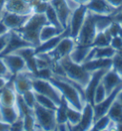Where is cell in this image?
<instances>
[{
  "label": "cell",
  "mask_w": 122,
  "mask_h": 131,
  "mask_svg": "<svg viewBox=\"0 0 122 131\" xmlns=\"http://www.w3.org/2000/svg\"><path fill=\"white\" fill-rule=\"evenodd\" d=\"M33 114L36 122L34 130H55L57 124L55 119V110L48 109L36 103L33 108Z\"/></svg>",
  "instance_id": "cell-5"
},
{
  "label": "cell",
  "mask_w": 122,
  "mask_h": 131,
  "mask_svg": "<svg viewBox=\"0 0 122 131\" xmlns=\"http://www.w3.org/2000/svg\"><path fill=\"white\" fill-rule=\"evenodd\" d=\"M122 89V82L120 84H118L116 88L114 91L110 93L107 96V98L105 99L103 102H101L100 103H97L93 105V110H94V121L99 119L100 117L107 115L109 109L111 108V106L113 105V103L115 102L116 97L118 93L120 92V90Z\"/></svg>",
  "instance_id": "cell-10"
},
{
  "label": "cell",
  "mask_w": 122,
  "mask_h": 131,
  "mask_svg": "<svg viewBox=\"0 0 122 131\" xmlns=\"http://www.w3.org/2000/svg\"><path fill=\"white\" fill-rule=\"evenodd\" d=\"M10 129H11V124L0 120V131H10Z\"/></svg>",
  "instance_id": "cell-43"
},
{
  "label": "cell",
  "mask_w": 122,
  "mask_h": 131,
  "mask_svg": "<svg viewBox=\"0 0 122 131\" xmlns=\"http://www.w3.org/2000/svg\"><path fill=\"white\" fill-rule=\"evenodd\" d=\"M22 96V99L24 100V102L30 108L33 109L34 106L36 105V98H35V93L33 90H29V91L25 92L23 94H20Z\"/></svg>",
  "instance_id": "cell-35"
},
{
  "label": "cell",
  "mask_w": 122,
  "mask_h": 131,
  "mask_svg": "<svg viewBox=\"0 0 122 131\" xmlns=\"http://www.w3.org/2000/svg\"><path fill=\"white\" fill-rule=\"evenodd\" d=\"M24 130V124H23V119L22 117L18 118L14 124H11V129L10 131H21Z\"/></svg>",
  "instance_id": "cell-38"
},
{
  "label": "cell",
  "mask_w": 122,
  "mask_h": 131,
  "mask_svg": "<svg viewBox=\"0 0 122 131\" xmlns=\"http://www.w3.org/2000/svg\"><path fill=\"white\" fill-rule=\"evenodd\" d=\"M106 1H107L111 6L115 8L116 10L122 6V0H106Z\"/></svg>",
  "instance_id": "cell-41"
},
{
  "label": "cell",
  "mask_w": 122,
  "mask_h": 131,
  "mask_svg": "<svg viewBox=\"0 0 122 131\" xmlns=\"http://www.w3.org/2000/svg\"><path fill=\"white\" fill-rule=\"evenodd\" d=\"M108 70L109 69H100L92 72L91 80L89 81L88 85L86 86V88H85V96H86L87 102L92 103L93 105V95H94V91H95L96 87L98 86V84L101 82L102 78H103L104 74L107 72Z\"/></svg>",
  "instance_id": "cell-14"
},
{
  "label": "cell",
  "mask_w": 122,
  "mask_h": 131,
  "mask_svg": "<svg viewBox=\"0 0 122 131\" xmlns=\"http://www.w3.org/2000/svg\"><path fill=\"white\" fill-rule=\"evenodd\" d=\"M23 119V124H24V130L25 131H31L34 130V125H35V117L34 114L32 113H29V114H26L22 117Z\"/></svg>",
  "instance_id": "cell-34"
},
{
  "label": "cell",
  "mask_w": 122,
  "mask_h": 131,
  "mask_svg": "<svg viewBox=\"0 0 122 131\" xmlns=\"http://www.w3.org/2000/svg\"><path fill=\"white\" fill-rule=\"evenodd\" d=\"M97 35L95 27V15L88 11L81 29L77 37H76V43L83 46H93V42Z\"/></svg>",
  "instance_id": "cell-4"
},
{
  "label": "cell",
  "mask_w": 122,
  "mask_h": 131,
  "mask_svg": "<svg viewBox=\"0 0 122 131\" xmlns=\"http://www.w3.org/2000/svg\"><path fill=\"white\" fill-rule=\"evenodd\" d=\"M85 6L88 11L99 15L112 16L116 11V9L111 6L106 0H90V2H88Z\"/></svg>",
  "instance_id": "cell-12"
},
{
  "label": "cell",
  "mask_w": 122,
  "mask_h": 131,
  "mask_svg": "<svg viewBox=\"0 0 122 131\" xmlns=\"http://www.w3.org/2000/svg\"><path fill=\"white\" fill-rule=\"evenodd\" d=\"M2 58H4L8 68L13 76H15V74L17 73H22V72L31 73L24 58L16 53H10V54L2 56Z\"/></svg>",
  "instance_id": "cell-8"
},
{
  "label": "cell",
  "mask_w": 122,
  "mask_h": 131,
  "mask_svg": "<svg viewBox=\"0 0 122 131\" xmlns=\"http://www.w3.org/2000/svg\"><path fill=\"white\" fill-rule=\"evenodd\" d=\"M0 114L1 119L9 124H14L18 118H20V113L17 106H4L0 105Z\"/></svg>",
  "instance_id": "cell-23"
},
{
  "label": "cell",
  "mask_w": 122,
  "mask_h": 131,
  "mask_svg": "<svg viewBox=\"0 0 122 131\" xmlns=\"http://www.w3.org/2000/svg\"><path fill=\"white\" fill-rule=\"evenodd\" d=\"M45 1H48V2H49V1H51V0H45Z\"/></svg>",
  "instance_id": "cell-50"
},
{
  "label": "cell",
  "mask_w": 122,
  "mask_h": 131,
  "mask_svg": "<svg viewBox=\"0 0 122 131\" xmlns=\"http://www.w3.org/2000/svg\"><path fill=\"white\" fill-rule=\"evenodd\" d=\"M4 11L25 15L33 14L30 3L24 0H6L4 5Z\"/></svg>",
  "instance_id": "cell-13"
},
{
  "label": "cell",
  "mask_w": 122,
  "mask_h": 131,
  "mask_svg": "<svg viewBox=\"0 0 122 131\" xmlns=\"http://www.w3.org/2000/svg\"><path fill=\"white\" fill-rule=\"evenodd\" d=\"M58 62L64 69L65 77L80 84L84 89L86 88L92 77L91 72L87 71L82 64H77L74 62L69 56L61 58L60 60H58Z\"/></svg>",
  "instance_id": "cell-2"
},
{
  "label": "cell",
  "mask_w": 122,
  "mask_h": 131,
  "mask_svg": "<svg viewBox=\"0 0 122 131\" xmlns=\"http://www.w3.org/2000/svg\"><path fill=\"white\" fill-rule=\"evenodd\" d=\"M16 100H17V92L15 91L14 82H13V78H11L2 90V93L0 96V105L15 106Z\"/></svg>",
  "instance_id": "cell-19"
},
{
  "label": "cell",
  "mask_w": 122,
  "mask_h": 131,
  "mask_svg": "<svg viewBox=\"0 0 122 131\" xmlns=\"http://www.w3.org/2000/svg\"><path fill=\"white\" fill-rule=\"evenodd\" d=\"M34 93H35V92H34ZM35 98H36V103L41 106H43L45 108L55 110L58 107V106L56 105V103H55L52 99L48 98V97L44 96V95L35 93Z\"/></svg>",
  "instance_id": "cell-31"
},
{
  "label": "cell",
  "mask_w": 122,
  "mask_h": 131,
  "mask_svg": "<svg viewBox=\"0 0 122 131\" xmlns=\"http://www.w3.org/2000/svg\"><path fill=\"white\" fill-rule=\"evenodd\" d=\"M10 32V30L8 29L6 25L3 23L2 20H0V36H2V35H5V34H7Z\"/></svg>",
  "instance_id": "cell-44"
},
{
  "label": "cell",
  "mask_w": 122,
  "mask_h": 131,
  "mask_svg": "<svg viewBox=\"0 0 122 131\" xmlns=\"http://www.w3.org/2000/svg\"><path fill=\"white\" fill-rule=\"evenodd\" d=\"M110 45L112 47L115 49L116 52L122 51V37L120 35H117V36H115L113 37L111 42H110Z\"/></svg>",
  "instance_id": "cell-36"
},
{
  "label": "cell",
  "mask_w": 122,
  "mask_h": 131,
  "mask_svg": "<svg viewBox=\"0 0 122 131\" xmlns=\"http://www.w3.org/2000/svg\"><path fill=\"white\" fill-rule=\"evenodd\" d=\"M95 15V14H94ZM113 18L110 15H95V27H96L97 33L103 32L108 29L113 23Z\"/></svg>",
  "instance_id": "cell-27"
},
{
  "label": "cell",
  "mask_w": 122,
  "mask_h": 131,
  "mask_svg": "<svg viewBox=\"0 0 122 131\" xmlns=\"http://www.w3.org/2000/svg\"><path fill=\"white\" fill-rule=\"evenodd\" d=\"M92 48L93 46H83V45L76 44V46L72 49V51L71 52L69 57L74 62H76L77 64H83L86 61L88 55L90 54Z\"/></svg>",
  "instance_id": "cell-22"
},
{
  "label": "cell",
  "mask_w": 122,
  "mask_h": 131,
  "mask_svg": "<svg viewBox=\"0 0 122 131\" xmlns=\"http://www.w3.org/2000/svg\"><path fill=\"white\" fill-rule=\"evenodd\" d=\"M31 79L32 83V90L35 93L44 95L48 98L52 99L57 106L60 104L62 101V94L50 80L41 79L33 76L32 74H31Z\"/></svg>",
  "instance_id": "cell-3"
},
{
  "label": "cell",
  "mask_w": 122,
  "mask_h": 131,
  "mask_svg": "<svg viewBox=\"0 0 122 131\" xmlns=\"http://www.w3.org/2000/svg\"><path fill=\"white\" fill-rule=\"evenodd\" d=\"M94 124V110L92 103L87 102L82 108V117L78 124L72 127V130H92Z\"/></svg>",
  "instance_id": "cell-9"
},
{
  "label": "cell",
  "mask_w": 122,
  "mask_h": 131,
  "mask_svg": "<svg viewBox=\"0 0 122 131\" xmlns=\"http://www.w3.org/2000/svg\"><path fill=\"white\" fill-rule=\"evenodd\" d=\"M101 82L104 85L106 92L109 95L115 90L118 84H120L122 82V76L116 70L112 67L111 69H109L104 74Z\"/></svg>",
  "instance_id": "cell-17"
},
{
  "label": "cell",
  "mask_w": 122,
  "mask_h": 131,
  "mask_svg": "<svg viewBox=\"0 0 122 131\" xmlns=\"http://www.w3.org/2000/svg\"><path fill=\"white\" fill-rule=\"evenodd\" d=\"M11 79V78H6V77L0 76V89H3L7 85V83Z\"/></svg>",
  "instance_id": "cell-42"
},
{
  "label": "cell",
  "mask_w": 122,
  "mask_h": 131,
  "mask_svg": "<svg viewBox=\"0 0 122 131\" xmlns=\"http://www.w3.org/2000/svg\"><path fill=\"white\" fill-rule=\"evenodd\" d=\"M66 30L59 29V28H57V27H55V26H54V25H52L50 23L44 25L43 27L41 28L40 33H39L40 44L47 41V40L51 39V38H53V37H56V36H59L61 34H63Z\"/></svg>",
  "instance_id": "cell-24"
},
{
  "label": "cell",
  "mask_w": 122,
  "mask_h": 131,
  "mask_svg": "<svg viewBox=\"0 0 122 131\" xmlns=\"http://www.w3.org/2000/svg\"><path fill=\"white\" fill-rule=\"evenodd\" d=\"M28 46H32V45L29 43L28 41H26L24 38H22L17 33H15V31H10V36H9L7 46L3 51V53L0 55V57L10 54V53H14L20 48L28 47Z\"/></svg>",
  "instance_id": "cell-16"
},
{
  "label": "cell",
  "mask_w": 122,
  "mask_h": 131,
  "mask_svg": "<svg viewBox=\"0 0 122 131\" xmlns=\"http://www.w3.org/2000/svg\"><path fill=\"white\" fill-rule=\"evenodd\" d=\"M5 1L6 0H0V20L2 19L4 14V5H5Z\"/></svg>",
  "instance_id": "cell-45"
},
{
  "label": "cell",
  "mask_w": 122,
  "mask_h": 131,
  "mask_svg": "<svg viewBox=\"0 0 122 131\" xmlns=\"http://www.w3.org/2000/svg\"><path fill=\"white\" fill-rule=\"evenodd\" d=\"M49 3L54 7V11L56 12L61 25L63 26L64 29H67L72 12L67 6L66 1L65 0H51L49 1Z\"/></svg>",
  "instance_id": "cell-15"
},
{
  "label": "cell",
  "mask_w": 122,
  "mask_h": 131,
  "mask_svg": "<svg viewBox=\"0 0 122 131\" xmlns=\"http://www.w3.org/2000/svg\"><path fill=\"white\" fill-rule=\"evenodd\" d=\"M65 1H66V4H67L69 9L71 10V12H74L75 10H76L77 8H79L81 6L76 0H65Z\"/></svg>",
  "instance_id": "cell-40"
},
{
  "label": "cell",
  "mask_w": 122,
  "mask_h": 131,
  "mask_svg": "<svg viewBox=\"0 0 122 131\" xmlns=\"http://www.w3.org/2000/svg\"><path fill=\"white\" fill-rule=\"evenodd\" d=\"M31 15H18V14H14V13H9V12L4 11L3 16H2V21L6 25L10 31L17 30L21 28L22 26L25 24L27 20L30 18Z\"/></svg>",
  "instance_id": "cell-11"
},
{
  "label": "cell",
  "mask_w": 122,
  "mask_h": 131,
  "mask_svg": "<svg viewBox=\"0 0 122 131\" xmlns=\"http://www.w3.org/2000/svg\"><path fill=\"white\" fill-rule=\"evenodd\" d=\"M93 58H113L115 55V51L111 45L105 46V47H93Z\"/></svg>",
  "instance_id": "cell-25"
},
{
  "label": "cell",
  "mask_w": 122,
  "mask_h": 131,
  "mask_svg": "<svg viewBox=\"0 0 122 131\" xmlns=\"http://www.w3.org/2000/svg\"><path fill=\"white\" fill-rule=\"evenodd\" d=\"M107 115L110 117L112 121L115 123H121L122 122V105L117 102H115L109 109Z\"/></svg>",
  "instance_id": "cell-30"
},
{
  "label": "cell",
  "mask_w": 122,
  "mask_h": 131,
  "mask_svg": "<svg viewBox=\"0 0 122 131\" xmlns=\"http://www.w3.org/2000/svg\"><path fill=\"white\" fill-rule=\"evenodd\" d=\"M76 39L70 36H66L58 42V44L52 50L48 52L54 61H58L61 58H65L71 54L72 49L76 46Z\"/></svg>",
  "instance_id": "cell-6"
},
{
  "label": "cell",
  "mask_w": 122,
  "mask_h": 131,
  "mask_svg": "<svg viewBox=\"0 0 122 131\" xmlns=\"http://www.w3.org/2000/svg\"><path fill=\"white\" fill-rule=\"evenodd\" d=\"M45 15H46L47 19H48V21H49L50 24L55 26V27H57V28H59V29L66 30V29L63 28V26L61 25L60 21H59V18H58V16H57V14H56V12L54 11V7H53L50 3L48 4V7H47L46 12H45Z\"/></svg>",
  "instance_id": "cell-28"
},
{
  "label": "cell",
  "mask_w": 122,
  "mask_h": 131,
  "mask_svg": "<svg viewBox=\"0 0 122 131\" xmlns=\"http://www.w3.org/2000/svg\"><path fill=\"white\" fill-rule=\"evenodd\" d=\"M115 102H117L118 103H120L122 105V89L120 90V92L118 93L117 95V97H116V100H115Z\"/></svg>",
  "instance_id": "cell-46"
},
{
  "label": "cell",
  "mask_w": 122,
  "mask_h": 131,
  "mask_svg": "<svg viewBox=\"0 0 122 131\" xmlns=\"http://www.w3.org/2000/svg\"><path fill=\"white\" fill-rule=\"evenodd\" d=\"M24 1H26V2H28V3H30V2H31V0H24Z\"/></svg>",
  "instance_id": "cell-48"
},
{
  "label": "cell",
  "mask_w": 122,
  "mask_h": 131,
  "mask_svg": "<svg viewBox=\"0 0 122 131\" xmlns=\"http://www.w3.org/2000/svg\"><path fill=\"white\" fill-rule=\"evenodd\" d=\"M49 21L47 19L45 14H36L33 13L31 15L30 18L27 20L21 28L17 30H14L22 38L31 43L33 47H37L40 45L39 33L41 28L44 25L48 24Z\"/></svg>",
  "instance_id": "cell-1"
},
{
  "label": "cell",
  "mask_w": 122,
  "mask_h": 131,
  "mask_svg": "<svg viewBox=\"0 0 122 131\" xmlns=\"http://www.w3.org/2000/svg\"><path fill=\"white\" fill-rule=\"evenodd\" d=\"M84 68L89 71L93 72L100 69H110L113 67V59L112 58H93L91 60L84 62L82 64Z\"/></svg>",
  "instance_id": "cell-21"
},
{
  "label": "cell",
  "mask_w": 122,
  "mask_h": 131,
  "mask_svg": "<svg viewBox=\"0 0 122 131\" xmlns=\"http://www.w3.org/2000/svg\"><path fill=\"white\" fill-rule=\"evenodd\" d=\"M107 92L105 89L104 85L102 84V82L98 84V86L96 87L95 91H94V95H93V105L100 103L101 102H103L105 99L107 98Z\"/></svg>",
  "instance_id": "cell-33"
},
{
  "label": "cell",
  "mask_w": 122,
  "mask_h": 131,
  "mask_svg": "<svg viewBox=\"0 0 122 131\" xmlns=\"http://www.w3.org/2000/svg\"><path fill=\"white\" fill-rule=\"evenodd\" d=\"M0 76L6 77V78H13V75L8 68L6 62L2 57H0Z\"/></svg>",
  "instance_id": "cell-37"
},
{
  "label": "cell",
  "mask_w": 122,
  "mask_h": 131,
  "mask_svg": "<svg viewBox=\"0 0 122 131\" xmlns=\"http://www.w3.org/2000/svg\"><path fill=\"white\" fill-rule=\"evenodd\" d=\"M67 105L68 103L65 101V99L62 97L61 103L58 105V107L55 109V119L57 124H63L67 123Z\"/></svg>",
  "instance_id": "cell-29"
},
{
  "label": "cell",
  "mask_w": 122,
  "mask_h": 131,
  "mask_svg": "<svg viewBox=\"0 0 122 131\" xmlns=\"http://www.w3.org/2000/svg\"><path fill=\"white\" fill-rule=\"evenodd\" d=\"M31 74L32 73L22 72V73L15 74V76L13 77L14 86H15V91L17 92V94H23V93L32 89Z\"/></svg>",
  "instance_id": "cell-18"
},
{
  "label": "cell",
  "mask_w": 122,
  "mask_h": 131,
  "mask_svg": "<svg viewBox=\"0 0 122 131\" xmlns=\"http://www.w3.org/2000/svg\"><path fill=\"white\" fill-rule=\"evenodd\" d=\"M119 24H120V27H121V29H122V22H118Z\"/></svg>",
  "instance_id": "cell-49"
},
{
  "label": "cell",
  "mask_w": 122,
  "mask_h": 131,
  "mask_svg": "<svg viewBox=\"0 0 122 131\" xmlns=\"http://www.w3.org/2000/svg\"><path fill=\"white\" fill-rule=\"evenodd\" d=\"M76 1H77L80 5H86L88 2H90V0H76Z\"/></svg>",
  "instance_id": "cell-47"
},
{
  "label": "cell",
  "mask_w": 122,
  "mask_h": 131,
  "mask_svg": "<svg viewBox=\"0 0 122 131\" xmlns=\"http://www.w3.org/2000/svg\"><path fill=\"white\" fill-rule=\"evenodd\" d=\"M24 58L26 64L29 68L30 72L32 75H35L37 72V66H36V58H35V47L28 46V47L20 48L17 51L14 52Z\"/></svg>",
  "instance_id": "cell-20"
},
{
  "label": "cell",
  "mask_w": 122,
  "mask_h": 131,
  "mask_svg": "<svg viewBox=\"0 0 122 131\" xmlns=\"http://www.w3.org/2000/svg\"><path fill=\"white\" fill-rule=\"evenodd\" d=\"M9 36H10V32L5 35L0 36V55L3 53V51L5 50V48L8 44V40H9Z\"/></svg>",
  "instance_id": "cell-39"
},
{
  "label": "cell",
  "mask_w": 122,
  "mask_h": 131,
  "mask_svg": "<svg viewBox=\"0 0 122 131\" xmlns=\"http://www.w3.org/2000/svg\"><path fill=\"white\" fill-rule=\"evenodd\" d=\"M81 117H82V110L74 108L69 104L67 105V120L71 125V130H72V126L79 124V122L81 120Z\"/></svg>",
  "instance_id": "cell-26"
},
{
  "label": "cell",
  "mask_w": 122,
  "mask_h": 131,
  "mask_svg": "<svg viewBox=\"0 0 122 131\" xmlns=\"http://www.w3.org/2000/svg\"><path fill=\"white\" fill-rule=\"evenodd\" d=\"M110 122H111V119H110V117L108 116V115H104V116L100 117L99 119L94 121V124H93L92 130H96V131L108 130Z\"/></svg>",
  "instance_id": "cell-32"
},
{
  "label": "cell",
  "mask_w": 122,
  "mask_h": 131,
  "mask_svg": "<svg viewBox=\"0 0 122 131\" xmlns=\"http://www.w3.org/2000/svg\"><path fill=\"white\" fill-rule=\"evenodd\" d=\"M87 12H88V10H87L86 6L81 5L80 7L72 12V14H71V17H70L68 24V29L69 33H70V37L75 38V39L77 37L79 31H80L83 23H84Z\"/></svg>",
  "instance_id": "cell-7"
}]
</instances>
